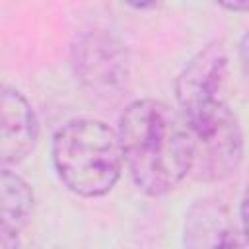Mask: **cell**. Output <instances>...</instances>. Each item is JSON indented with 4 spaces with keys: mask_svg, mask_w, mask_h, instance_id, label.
I'll return each instance as SVG.
<instances>
[{
    "mask_svg": "<svg viewBox=\"0 0 249 249\" xmlns=\"http://www.w3.org/2000/svg\"><path fill=\"white\" fill-rule=\"evenodd\" d=\"M233 231L226 208L216 200H196L185 216L183 247L216 249Z\"/></svg>",
    "mask_w": 249,
    "mask_h": 249,
    "instance_id": "52a82bcc",
    "label": "cell"
},
{
    "mask_svg": "<svg viewBox=\"0 0 249 249\" xmlns=\"http://www.w3.org/2000/svg\"><path fill=\"white\" fill-rule=\"evenodd\" d=\"M160 4L158 2H150V4H130V8L134 10H156Z\"/></svg>",
    "mask_w": 249,
    "mask_h": 249,
    "instance_id": "5bb4252c",
    "label": "cell"
},
{
    "mask_svg": "<svg viewBox=\"0 0 249 249\" xmlns=\"http://www.w3.org/2000/svg\"><path fill=\"white\" fill-rule=\"evenodd\" d=\"M239 220H241L243 235L249 241V185L243 191V196H241V202H239Z\"/></svg>",
    "mask_w": 249,
    "mask_h": 249,
    "instance_id": "9c48e42d",
    "label": "cell"
},
{
    "mask_svg": "<svg viewBox=\"0 0 249 249\" xmlns=\"http://www.w3.org/2000/svg\"><path fill=\"white\" fill-rule=\"evenodd\" d=\"M239 60H241L245 74L249 76V29L245 31V35L239 41Z\"/></svg>",
    "mask_w": 249,
    "mask_h": 249,
    "instance_id": "8fae6325",
    "label": "cell"
},
{
    "mask_svg": "<svg viewBox=\"0 0 249 249\" xmlns=\"http://www.w3.org/2000/svg\"><path fill=\"white\" fill-rule=\"evenodd\" d=\"M33 214V191L16 171L4 167L0 173V228L21 231Z\"/></svg>",
    "mask_w": 249,
    "mask_h": 249,
    "instance_id": "ba28073f",
    "label": "cell"
},
{
    "mask_svg": "<svg viewBox=\"0 0 249 249\" xmlns=\"http://www.w3.org/2000/svg\"><path fill=\"white\" fill-rule=\"evenodd\" d=\"M39 119L27 97L16 88H2L0 95V160L4 165L23 161L37 146Z\"/></svg>",
    "mask_w": 249,
    "mask_h": 249,
    "instance_id": "8992f818",
    "label": "cell"
},
{
    "mask_svg": "<svg viewBox=\"0 0 249 249\" xmlns=\"http://www.w3.org/2000/svg\"><path fill=\"white\" fill-rule=\"evenodd\" d=\"M70 64L80 86L97 101L115 105L130 88V58L124 43L105 29L76 35Z\"/></svg>",
    "mask_w": 249,
    "mask_h": 249,
    "instance_id": "3957f363",
    "label": "cell"
},
{
    "mask_svg": "<svg viewBox=\"0 0 249 249\" xmlns=\"http://www.w3.org/2000/svg\"><path fill=\"white\" fill-rule=\"evenodd\" d=\"M187 126L193 142L191 175L196 181H224L239 169L245 142L241 124L230 105H224L206 119Z\"/></svg>",
    "mask_w": 249,
    "mask_h": 249,
    "instance_id": "277c9868",
    "label": "cell"
},
{
    "mask_svg": "<svg viewBox=\"0 0 249 249\" xmlns=\"http://www.w3.org/2000/svg\"><path fill=\"white\" fill-rule=\"evenodd\" d=\"M228 53L220 41H210L189 58L175 78V99L187 124H195L216 113L226 101Z\"/></svg>",
    "mask_w": 249,
    "mask_h": 249,
    "instance_id": "5b68a950",
    "label": "cell"
},
{
    "mask_svg": "<svg viewBox=\"0 0 249 249\" xmlns=\"http://www.w3.org/2000/svg\"><path fill=\"white\" fill-rule=\"evenodd\" d=\"M51 160L60 183L82 198L111 193L124 167L119 130L89 117L70 119L56 128Z\"/></svg>",
    "mask_w": 249,
    "mask_h": 249,
    "instance_id": "7a4b0ae2",
    "label": "cell"
},
{
    "mask_svg": "<svg viewBox=\"0 0 249 249\" xmlns=\"http://www.w3.org/2000/svg\"><path fill=\"white\" fill-rule=\"evenodd\" d=\"M0 249H19V233L0 228Z\"/></svg>",
    "mask_w": 249,
    "mask_h": 249,
    "instance_id": "30bf717a",
    "label": "cell"
},
{
    "mask_svg": "<svg viewBox=\"0 0 249 249\" xmlns=\"http://www.w3.org/2000/svg\"><path fill=\"white\" fill-rule=\"evenodd\" d=\"M117 130L124 167L144 195L165 196L191 175V132L181 113L167 103L150 97L130 101Z\"/></svg>",
    "mask_w": 249,
    "mask_h": 249,
    "instance_id": "6da1fadb",
    "label": "cell"
},
{
    "mask_svg": "<svg viewBox=\"0 0 249 249\" xmlns=\"http://www.w3.org/2000/svg\"><path fill=\"white\" fill-rule=\"evenodd\" d=\"M220 8L224 10H230V12H249V0H241V2H220L218 4Z\"/></svg>",
    "mask_w": 249,
    "mask_h": 249,
    "instance_id": "4fadbf2b",
    "label": "cell"
},
{
    "mask_svg": "<svg viewBox=\"0 0 249 249\" xmlns=\"http://www.w3.org/2000/svg\"><path fill=\"white\" fill-rule=\"evenodd\" d=\"M247 241V239H245ZM216 249H249V241H247V245L243 243V241H239V237L235 235V231H231Z\"/></svg>",
    "mask_w": 249,
    "mask_h": 249,
    "instance_id": "7c38bea8",
    "label": "cell"
}]
</instances>
